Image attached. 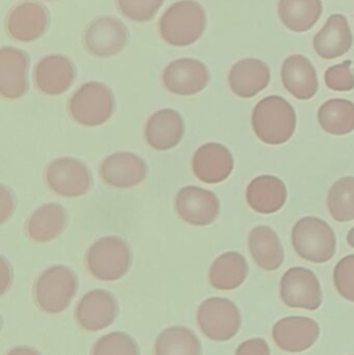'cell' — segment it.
<instances>
[{"instance_id": "cell-39", "label": "cell", "mask_w": 354, "mask_h": 355, "mask_svg": "<svg viewBox=\"0 0 354 355\" xmlns=\"http://www.w3.org/2000/svg\"><path fill=\"white\" fill-rule=\"evenodd\" d=\"M347 242L351 248H354V227L349 231L348 235H347Z\"/></svg>"}, {"instance_id": "cell-27", "label": "cell", "mask_w": 354, "mask_h": 355, "mask_svg": "<svg viewBox=\"0 0 354 355\" xmlns=\"http://www.w3.org/2000/svg\"><path fill=\"white\" fill-rule=\"evenodd\" d=\"M249 275V264L242 254L236 252H224L210 267L209 281L212 287L222 291H231L240 287Z\"/></svg>"}, {"instance_id": "cell-17", "label": "cell", "mask_w": 354, "mask_h": 355, "mask_svg": "<svg viewBox=\"0 0 354 355\" xmlns=\"http://www.w3.org/2000/svg\"><path fill=\"white\" fill-rule=\"evenodd\" d=\"M233 168L232 154L220 144H205L193 155V174L204 183H222L230 177Z\"/></svg>"}, {"instance_id": "cell-16", "label": "cell", "mask_w": 354, "mask_h": 355, "mask_svg": "<svg viewBox=\"0 0 354 355\" xmlns=\"http://www.w3.org/2000/svg\"><path fill=\"white\" fill-rule=\"evenodd\" d=\"M49 24V12L37 2H25L15 6L6 19L8 35L22 43L41 37Z\"/></svg>"}, {"instance_id": "cell-34", "label": "cell", "mask_w": 354, "mask_h": 355, "mask_svg": "<svg viewBox=\"0 0 354 355\" xmlns=\"http://www.w3.org/2000/svg\"><path fill=\"white\" fill-rule=\"evenodd\" d=\"M334 283L342 297L354 302V254L345 257L336 265Z\"/></svg>"}, {"instance_id": "cell-7", "label": "cell", "mask_w": 354, "mask_h": 355, "mask_svg": "<svg viewBox=\"0 0 354 355\" xmlns=\"http://www.w3.org/2000/svg\"><path fill=\"white\" fill-rule=\"evenodd\" d=\"M197 327L214 342H227L238 334L242 323L238 306L230 300L211 297L204 300L197 312Z\"/></svg>"}, {"instance_id": "cell-21", "label": "cell", "mask_w": 354, "mask_h": 355, "mask_svg": "<svg viewBox=\"0 0 354 355\" xmlns=\"http://www.w3.org/2000/svg\"><path fill=\"white\" fill-rule=\"evenodd\" d=\"M272 78L267 64L256 58L239 60L229 73V85L238 97H255L268 87Z\"/></svg>"}, {"instance_id": "cell-33", "label": "cell", "mask_w": 354, "mask_h": 355, "mask_svg": "<svg viewBox=\"0 0 354 355\" xmlns=\"http://www.w3.org/2000/svg\"><path fill=\"white\" fill-rule=\"evenodd\" d=\"M164 0H118V8L127 18L135 22L151 20Z\"/></svg>"}, {"instance_id": "cell-23", "label": "cell", "mask_w": 354, "mask_h": 355, "mask_svg": "<svg viewBox=\"0 0 354 355\" xmlns=\"http://www.w3.org/2000/svg\"><path fill=\"white\" fill-rule=\"evenodd\" d=\"M281 75L285 89L297 99L310 100L317 94V73L306 56L294 54L287 58L283 62Z\"/></svg>"}, {"instance_id": "cell-24", "label": "cell", "mask_w": 354, "mask_h": 355, "mask_svg": "<svg viewBox=\"0 0 354 355\" xmlns=\"http://www.w3.org/2000/svg\"><path fill=\"white\" fill-rule=\"evenodd\" d=\"M288 192L278 178L264 175L255 178L247 188L249 206L261 214H274L284 207Z\"/></svg>"}, {"instance_id": "cell-8", "label": "cell", "mask_w": 354, "mask_h": 355, "mask_svg": "<svg viewBox=\"0 0 354 355\" xmlns=\"http://www.w3.org/2000/svg\"><path fill=\"white\" fill-rule=\"evenodd\" d=\"M280 295L289 308L315 311L322 304L319 279L313 271L303 267H292L281 279Z\"/></svg>"}, {"instance_id": "cell-1", "label": "cell", "mask_w": 354, "mask_h": 355, "mask_svg": "<svg viewBox=\"0 0 354 355\" xmlns=\"http://www.w3.org/2000/svg\"><path fill=\"white\" fill-rule=\"evenodd\" d=\"M254 132L260 141L272 146L283 145L294 135L297 114L284 98H264L254 108L251 114Z\"/></svg>"}, {"instance_id": "cell-18", "label": "cell", "mask_w": 354, "mask_h": 355, "mask_svg": "<svg viewBox=\"0 0 354 355\" xmlns=\"http://www.w3.org/2000/svg\"><path fill=\"white\" fill-rule=\"evenodd\" d=\"M35 87L47 96H60L72 85L75 79L73 62L64 55H49L35 64Z\"/></svg>"}, {"instance_id": "cell-6", "label": "cell", "mask_w": 354, "mask_h": 355, "mask_svg": "<svg viewBox=\"0 0 354 355\" xmlns=\"http://www.w3.org/2000/svg\"><path fill=\"white\" fill-rule=\"evenodd\" d=\"M114 96L107 85L97 81L85 83L71 97L69 112L73 120L87 127L105 124L114 112Z\"/></svg>"}, {"instance_id": "cell-31", "label": "cell", "mask_w": 354, "mask_h": 355, "mask_svg": "<svg viewBox=\"0 0 354 355\" xmlns=\"http://www.w3.org/2000/svg\"><path fill=\"white\" fill-rule=\"evenodd\" d=\"M328 209L335 220L348 223L354 219V177L335 182L328 196Z\"/></svg>"}, {"instance_id": "cell-2", "label": "cell", "mask_w": 354, "mask_h": 355, "mask_svg": "<svg viewBox=\"0 0 354 355\" xmlns=\"http://www.w3.org/2000/svg\"><path fill=\"white\" fill-rule=\"evenodd\" d=\"M207 17L203 6L195 0H182L172 4L159 21L162 39L172 46L185 47L203 35Z\"/></svg>"}, {"instance_id": "cell-13", "label": "cell", "mask_w": 354, "mask_h": 355, "mask_svg": "<svg viewBox=\"0 0 354 355\" xmlns=\"http://www.w3.org/2000/svg\"><path fill=\"white\" fill-rule=\"evenodd\" d=\"M118 314V302L114 294L105 290L87 292L77 304L75 317L77 323L87 331L107 329Z\"/></svg>"}, {"instance_id": "cell-25", "label": "cell", "mask_w": 354, "mask_h": 355, "mask_svg": "<svg viewBox=\"0 0 354 355\" xmlns=\"http://www.w3.org/2000/svg\"><path fill=\"white\" fill-rule=\"evenodd\" d=\"M68 225V213L60 204L44 205L31 214L26 223L29 239L37 243H46L56 239Z\"/></svg>"}, {"instance_id": "cell-19", "label": "cell", "mask_w": 354, "mask_h": 355, "mask_svg": "<svg viewBox=\"0 0 354 355\" xmlns=\"http://www.w3.org/2000/svg\"><path fill=\"white\" fill-rule=\"evenodd\" d=\"M28 55L20 49L3 47L0 50V94L4 99L23 97L28 89Z\"/></svg>"}, {"instance_id": "cell-28", "label": "cell", "mask_w": 354, "mask_h": 355, "mask_svg": "<svg viewBox=\"0 0 354 355\" xmlns=\"http://www.w3.org/2000/svg\"><path fill=\"white\" fill-rule=\"evenodd\" d=\"M278 17L294 33L310 31L322 14L321 0H278Z\"/></svg>"}, {"instance_id": "cell-9", "label": "cell", "mask_w": 354, "mask_h": 355, "mask_svg": "<svg viewBox=\"0 0 354 355\" xmlns=\"http://www.w3.org/2000/svg\"><path fill=\"white\" fill-rule=\"evenodd\" d=\"M48 187L64 198H79L89 191L91 175L89 168L80 160L62 157L48 164L45 171Z\"/></svg>"}, {"instance_id": "cell-37", "label": "cell", "mask_w": 354, "mask_h": 355, "mask_svg": "<svg viewBox=\"0 0 354 355\" xmlns=\"http://www.w3.org/2000/svg\"><path fill=\"white\" fill-rule=\"evenodd\" d=\"M14 210V198L10 190L1 186V221L4 223Z\"/></svg>"}, {"instance_id": "cell-35", "label": "cell", "mask_w": 354, "mask_h": 355, "mask_svg": "<svg viewBox=\"0 0 354 355\" xmlns=\"http://www.w3.org/2000/svg\"><path fill=\"white\" fill-rule=\"evenodd\" d=\"M324 81L328 89L336 92H351L354 89L353 60L330 67L324 74Z\"/></svg>"}, {"instance_id": "cell-3", "label": "cell", "mask_w": 354, "mask_h": 355, "mask_svg": "<svg viewBox=\"0 0 354 355\" xmlns=\"http://www.w3.org/2000/svg\"><path fill=\"white\" fill-rule=\"evenodd\" d=\"M132 263L130 248L120 237H102L87 250L85 265L95 279L114 282L126 275Z\"/></svg>"}, {"instance_id": "cell-32", "label": "cell", "mask_w": 354, "mask_h": 355, "mask_svg": "<svg viewBox=\"0 0 354 355\" xmlns=\"http://www.w3.org/2000/svg\"><path fill=\"white\" fill-rule=\"evenodd\" d=\"M91 355H141L139 344L131 336L122 331L110 333L100 338Z\"/></svg>"}, {"instance_id": "cell-30", "label": "cell", "mask_w": 354, "mask_h": 355, "mask_svg": "<svg viewBox=\"0 0 354 355\" xmlns=\"http://www.w3.org/2000/svg\"><path fill=\"white\" fill-rule=\"evenodd\" d=\"M154 355H202L201 342L187 327H168L156 339Z\"/></svg>"}, {"instance_id": "cell-36", "label": "cell", "mask_w": 354, "mask_h": 355, "mask_svg": "<svg viewBox=\"0 0 354 355\" xmlns=\"http://www.w3.org/2000/svg\"><path fill=\"white\" fill-rule=\"evenodd\" d=\"M269 346L267 342L261 338L247 340L238 346L235 355H270Z\"/></svg>"}, {"instance_id": "cell-29", "label": "cell", "mask_w": 354, "mask_h": 355, "mask_svg": "<svg viewBox=\"0 0 354 355\" xmlns=\"http://www.w3.org/2000/svg\"><path fill=\"white\" fill-rule=\"evenodd\" d=\"M318 123L328 135H346L354 130V103L346 99H330L318 110Z\"/></svg>"}, {"instance_id": "cell-15", "label": "cell", "mask_w": 354, "mask_h": 355, "mask_svg": "<svg viewBox=\"0 0 354 355\" xmlns=\"http://www.w3.org/2000/svg\"><path fill=\"white\" fill-rule=\"evenodd\" d=\"M320 336V327L308 317H287L274 324L272 337L278 348L297 354L311 348Z\"/></svg>"}, {"instance_id": "cell-11", "label": "cell", "mask_w": 354, "mask_h": 355, "mask_svg": "<svg viewBox=\"0 0 354 355\" xmlns=\"http://www.w3.org/2000/svg\"><path fill=\"white\" fill-rule=\"evenodd\" d=\"M176 210L188 225L206 227L218 219L220 204L218 196L210 190L186 186L177 194Z\"/></svg>"}, {"instance_id": "cell-12", "label": "cell", "mask_w": 354, "mask_h": 355, "mask_svg": "<svg viewBox=\"0 0 354 355\" xmlns=\"http://www.w3.org/2000/svg\"><path fill=\"white\" fill-rule=\"evenodd\" d=\"M210 80L209 70L195 58H180L170 62L162 73L164 87L178 96H193L206 89Z\"/></svg>"}, {"instance_id": "cell-10", "label": "cell", "mask_w": 354, "mask_h": 355, "mask_svg": "<svg viewBox=\"0 0 354 355\" xmlns=\"http://www.w3.org/2000/svg\"><path fill=\"white\" fill-rule=\"evenodd\" d=\"M128 37V29L122 21L114 17H100L87 25L83 43L93 55L112 58L124 50Z\"/></svg>"}, {"instance_id": "cell-20", "label": "cell", "mask_w": 354, "mask_h": 355, "mask_svg": "<svg viewBox=\"0 0 354 355\" xmlns=\"http://www.w3.org/2000/svg\"><path fill=\"white\" fill-rule=\"evenodd\" d=\"M185 133L184 120L174 110L166 108L152 114L145 125V141L157 151H168L182 141Z\"/></svg>"}, {"instance_id": "cell-22", "label": "cell", "mask_w": 354, "mask_h": 355, "mask_svg": "<svg viewBox=\"0 0 354 355\" xmlns=\"http://www.w3.org/2000/svg\"><path fill=\"white\" fill-rule=\"evenodd\" d=\"M353 44V33L348 21L341 14L332 15L313 40L316 53L324 60L341 58L351 49Z\"/></svg>"}, {"instance_id": "cell-4", "label": "cell", "mask_w": 354, "mask_h": 355, "mask_svg": "<svg viewBox=\"0 0 354 355\" xmlns=\"http://www.w3.org/2000/svg\"><path fill=\"white\" fill-rule=\"evenodd\" d=\"M78 290L74 271L64 265L46 269L35 284V300L42 312L60 314L67 310Z\"/></svg>"}, {"instance_id": "cell-5", "label": "cell", "mask_w": 354, "mask_h": 355, "mask_svg": "<svg viewBox=\"0 0 354 355\" xmlns=\"http://www.w3.org/2000/svg\"><path fill=\"white\" fill-rule=\"evenodd\" d=\"M295 252L303 260L322 264L334 257L337 239L332 227L318 217L299 219L292 230Z\"/></svg>"}, {"instance_id": "cell-26", "label": "cell", "mask_w": 354, "mask_h": 355, "mask_svg": "<svg viewBox=\"0 0 354 355\" xmlns=\"http://www.w3.org/2000/svg\"><path fill=\"white\" fill-rule=\"evenodd\" d=\"M249 248L256 264L265 271H274L285 260L284 248L278 234L267 225H258L249 236Z\"/></svg>"}, {"instance_id": "cell-14", "label": "cell", "mask_w": 354, "mask_h": 355, "mask_svg": "<svg viewBox=\"0 0 354 355\" xmlns=\"http://www.w3.org/2000/svg\"><path fill=\"white\" fill-rule=\"evenodd\" d=\"M148 166L141 156L131 152L112 154L102 162L100 175L107 185L128 189L147 178Z\"/></svg>"}, {"instance_id": "cell-38", "label": "cell", "mask_w": 354, "mask_h": 355, "mask_svg": "<svg viewBox=\"0 0 354 355\" xmlns=\"http://www.w3.org/2000/svg\"><path fill=\"white\" fill-rule=\"evenodd\" d=\"M6 355H43L39 350L35 348L27 347V346H18L12 348Z\"/></svg>"}]
</instances>
